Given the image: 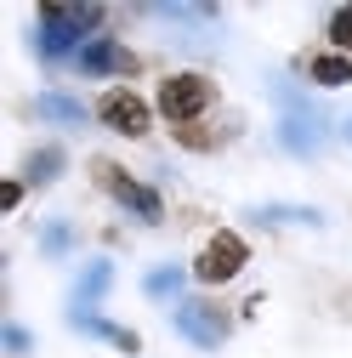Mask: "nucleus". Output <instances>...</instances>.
I'll list each match as a JSON object with an SVG mask.
<instances>
[{
    "mask_svg": "<svg viewBox=\"0 0 352 358\" xmlns=\"http://www.w3.org/2000/svg\"><path fill=\"white\" fill-rule=\"evenodd\" d=\"M330 40H335L341 52H352V6H341V12L330 17Z\"/></svg>",
    "mask_w": 352,
    "mask_h": 358,
    "instance_id": "obj_16",
    "label": "nucleus"
},
{
    "mask_svg": "<svg viewBox=\"0 0 352 358\" xmlns=\"http://www.w3.org/2000/svg\"><path fill=\"white\" fill-rule=\"evenodd\" d=\"M97 120L108 131H119V137H148V103L137 92H108L97 103Z\"/></svg>",
    "mask_w": 352,
    "mask_h": 358,
    "instance_id": "obj_5",
    "label": "nucleus"
},
{
    "mask_svg": "<svg viewBox=\"0 0 352 358\" xmlns=\"http://www.w3.org/2000/svg\"><path fill=\"white\" fill-rule=\"evenodd\" d=\"M6 352H29V330H17V324H6Z\"/></svg>",
    "mask_w": 352,
    "mask_h": 358,
    "instance_id": "obj_18",
    "label": "nucleus"
},
{
    "mask_svg": "<svg viewBox=\"0 0 352 358\" xmlns=\"http://www.w3.org/2000/svg\"><path fill=\"white\" fill-rule=\"evenodd\" d=\"M341 131H346V143H352V114H346V125H341Z\"/></svg>",
    "mask_w": 352,
    "mask_h": 358,
    "instance_id": "obj_20",
    "label": "nucleus"
},
{
    "mask_svg": "<svg viewBox=\"0 0 352 358\" xmlns=\"http://www.w3.org/2000/svg\"><path fill=\"white\" fill-rule=\"evenodd\" d=\"M108 285H114V267H108V262H91V267L74 279V301H80V307L97 301V296H108Z\"/></svg>",
    "mask_w": 352,
    "mask_h": 358,
    "instance_id": "obj_10",
    "label": "nucleus"
},
{
    "mask_svg": "<svg viewBox=\"0 0 352 358\" xmlns=\"http://www.w3.org/2000/svg\"><path fill=\"white\" fill-rule=\"evenodd\" d=\"M74 330H85V336H103V341H114L119 352H137V347H142V341L131 336V330H119V324L97 319V313H85V307H74Z\"/></svg>",
    "mask_w": 352,
    "mask_h": 358,
    "instance_id": "obj_9",
    "label": "nucleus"
},
{
    "mask_svg": "<svg viewBox=\"0 0 352 358\" xmlns=\"http://www.w3.org/2000/svg\"><path fill=\"white\" fill-rule=\"evenodd\" d=\"M80 40H85V34H74L57 12H46V6H40V52H46V57H68Z\"/></svg>",
    "mask_w": 352,
    "mask_h": 358,
    "instance_id": "obj_8",
    "label": "nucleus"
},
{
    "mask_svg": "<svg viewBox=\"0 0 352 358\" xmlns=\"http://www.w3.org/2000/svg\"><path fill=\"white\" fill-rule=\"evenodd\" d=\"M40 114L57 120V125H85V108H80V103H68V97H57V92L40 97Z\"/></svg>",
    "mask_w": 352,
    "mask_h": 358,
    "instance_id": "obj_13",
    "label": "nucleus"
},
{
    "mask_svg": "<svg viewBox=\"0 0 352 358\" xmlns=\"http://www.w3.org/2000/svg\"><path fill=\"white\" fill-rule=\"evenodd\" d=\"M313 80H318V85H352V57L324 52V57L313 63Z\"/></svg>",
    "mask_w": 352,
    "mask_h": 358,
    "instance_id": "obj_12",
    "label": "nucleus"
},
{
    "mask_svg": "<svg viewBox=\"0 0 352 358\" xmlns=\"http://www.w3.org/2000/svg\"><path fill=\"white\" fill-rule=\"evenodd\" d=\"M176 330H182L193 347H222L228 341V313L222 307H210V301H182L176 307Z\"/></svg>",
    "mask_w": 352,
    "mask_h": 358,
    "instance_id": "obj_3",
    "label": "nucleus"
},
{
    "mask_svg": "<svg viewBox=\"0 0 352 358\" xmlns=\"http://www.w3.org/2000/svg\"><path fill=\"white\" fill-rule=\"evenodd\" d=\"M284 103H290V120L279 125V143H284L290 154H313V148H318V137H324V120L307 108V103H295L290 92H284Z\"/></svg>",
    "mask_w": 352,
    "mask_h": 358,
    "instance_id": "obj_6",
    "label": "nucleus"
},
{
    "mask_svg": "<svg viewBox=\"0 0 352 358\" xmlns=\"http://www.w3.org/2000/svg\"><path fill=\"white\" fill-rule=\"evenodd\" d=\"M142 290L148 296H176L182 290V267H154V273L142 279Z\"/></svg>",
    "mask_w": 352,
    "mask_h": 358,
    "instance_id": "obj_15",
    "label": "nucleus"
},
{
    "mask_svg": "<svg viewBox=\"0 0 352 358\" xmlns=\"http://www.w3.org/2000/svg\"><path fill=\"white\" fill-rule=\"evenodd\" d=\"M80 69L85 74H131L137 63H131V52H119L114 40H85L80 46Z\"/></svg>",
    "mask_w": 352,
    "mask_h": 358,
    "instance_id": "obj_7",
    "label": "nucleus"
},
{
    "mask_svg": "<svg viewBox=\"0 0 352 358\" xmlns=\"http://www.w3.org/2000/svg\"><path fill=\"white\" fill-rule=\"evenodd\" d=\"M97 176H103V188H108L131 216H142V222H159V216H165V210H159V194H154V188H142L137 176H125L119 165H97Z\"/></svg>",
    "mask_w": 352,
    "mask_h": 358,
    "instance_id": "obj_4",
    "label": "nucleus"
},
{
    "mask_svg": "<svg viewBox=\"0 0 352 358\" xmlns=\"http://www.w3.org/2000/svg\"><path fill=\"white\" fill-rule=\"evenodd\" d=\"M244 262H250V245L239 239V234H210V245L199 250V262H193V279L199 285H228V279H239L244 273Z\"/></svg>",
    "mask_w": 352,
    "mask_h": 358,
    "instance_id": "obj_1",
    "label": "nucleus"
},
{
    "mask_svg": "<svg viewBox=\"0 0 352 358\" xmlns=\"http://www.w3.org/2000/svg\"><path fill=\"white\" fill-rule=\"evenodd\" d=\"M57 171H63V154H57V148H40V154H29V171H23V182H52Z\"/></svg>",
    "mask_w": 352,
    "mask_h": 358,
    "instance_id": "obj_14",
    "label": "nucleus"
},
{
    "mask_svg": "<svg viewBox=\"0 0 352 358\" xmlns=\"http://www.w3.org/2000/svg\"><path fill=\"white\" fill-rule=\"evenodd\" d=\"M40 250H46V256H63L68 250V228H63V222H52V228L40 234Z\"/></svg>",
    "mask_w": 352,
    "mask_h": 358,
    "instance_id": "obj_17",
    "label": "nucleus"
},
{
    "mask_svg": "<svg viewBox=\"0 0 352 358\" xmlns=\"http://www.w3.org/2000/svg\"><path fill=\"white\" fill-rule=\"evenodd\" d=\"M250 222H301V228H324V216L307 210V205H256Z\"/></svg>",
    "mask_w": 352,
    "mask_h": 358,
    "instance_id": "obj_11",
    "label": "nucleus"
},
{
    "mask_svg": "<svg viewBox=\"0 0 352 358\" xmlns=\"http://www.w3.org/2000/svg\"><path fill=\"white\" fill-rule=\"evenodd\" d=\"M17 199H23V182H6V188H0V210H12Z\"/></svg>",
    "mask_w": 352,
    "mask_h": 358,
    "instance_id": "obj_19",
    "label": "nucleus"
},
{
    "mask_svg": "<svg viewBox=\"0 0 352 358\" xmlns=\"http://www.w3.org/2000/svg\"><path fill=\"white\" fill-rule=\"evenodd\" d=\"M205 108H210V80H205V74H170V80L159 85V114H165V120L188 125V120H199Z\"/></svg>",
    "mask_w": 352,
    "mask_h": 358,
    "instance_id": "obj_2",
    "label": "nucleus"
}]
</instances>
